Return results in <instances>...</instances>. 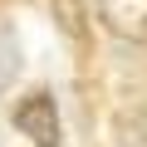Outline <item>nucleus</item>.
I'll return each instance as SVG.
<instances>
[{
  "label": "nucleus",
  "mask_w": 147,
  "mask_h": 147,
  "mask_svg": "<svg viewBox=\"0 0 147 147\" xmlns=\"http://www.w3.org/2000/svg\"><path fill=\"white\" fill-rule=\"evenodd\" d=\"M15 127L34 147H64V123H59V103L49 88H34L15 103Z\"/></svg>",
  "instance_id": "1"
},
{
  "label": "nucleus",
  "mask_w": 147,
  "mask_h": 147,
  "mask_svg": "<svg viewBox=\"0 0 147 147\" xmlns=\"http://www.w3.org/2000/svg\"><path fill=\"white\" fill-rule=\"evenodd\" d=\"M98 20L127 44H147V0H98Z\"/></svg>",
  "instance_id": "2"
},
{
  "label": "nucleus",
  "mask_w": 147,
  "mask_h": 147,
  "mask_svg": "<svg viewBox=\"0 0 147 147\" xmlns=\"http://www.w3.org/2000/svg\"><path fill=\"white\" fill-rule=\"evenodd\" d=\"M20 64H25V49H20V34L0 20V93H5L15 79H20Z\"/></svg>",
  "instance_id": "3"
},
{
  "label": "nucleus",
  "mask_w": 147,
  "mask_h": 147,
  "mask_svg": "<svg viewBox=\"0 0 147 147\" xmlns=\"http://www.w3.org/2000/svg\"><path fill=\"white\" fill-rule=\"evenodd\" d=\"M113 147H147V113L127 108L113 118Z\"/></svg>",
  "instance_id": "4"
},
{
  "label": "nucleus",
  "mask_w": 147,
  "mask_h": 147,
  "mask_svg": "<svg viewBox=\"0 0 147 147\" xmlns=\"http://www.w3.org/2000/svg\"><path fill=\"white\" fill-rule=\"evenodd\" d=\"M49 5H54V20H59V30H64V34L84 39V20H88V0H49Z\"/></svg>",
  "instance_id": "5"
}]
</instances>
